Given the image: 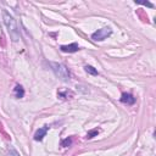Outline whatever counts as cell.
I'll list each match as a JSON object with an SVG mask.
<instances>
[{
    "label": "cell",
    "mask_w": 156,
    "mask_h": 156,
    "mask_svg": "<svg viewBox=\"0 0 156 156\" xmlns=\"http://www.w3.org/2000/svg\"><path fill=\"white\" fill-rule=\"evenodd\" d=\"M48 129H49L48 126H44L43 128H39L38 131L36 132V134H34V140H36V141H42L43 139H44V137L46 136Z\"/></svg>",
    "instance_id": "4"
},
{
    "label": "cell",
    "mask_w": 156,
    "mask_h": 156,
    "mask_svg": "<svg viewBox=\"0 0 156 156\" xmlns=\"http://www.w3.org/2000/svg\"><path fill=\"white\" fill-rule=\"evenodd\" d=\"M72 92H68V90H60L58 93V97L61 99H68V97H72Z\"/></svg>",
    "instance_id": "9"
},
{
    "label": "cell",
    "mask_w": 156,
    "mask_h": 156,
    "mask_svg": "<svg viewBox=\"0 0 156 156\" xmlns=\"http://www.w3.org/2000/svg\"><path fill=\"white\" fill-rule=\"evenodd\" d=\"M60 50L63 51V53H76V51L79 50V46H78L77 43H72L70 45H61Z\"/></svg>",
    "instance_id": "5"
},
{
    "label": "cell",
    "mask_w": 156,
    "mask_h": 156,
    "mask_svg": "<svg viewBox=\"0 0 156 156\" xmlns=\"http://www.w3.org/2000/svg\"><path fill=\"white\" fill-rule=\"evenodd\" d=\"M3 19H4V23H5V26H6L11 39L14 42L20 40L21 36H20V29H19V26H17V23H16V20L9 14L6 10H3Z\"/></svg>",
    "instance_id": "1"
},
{
    "label": "cell",
    "mask_w": 156,
    "mask_h": 156,
    "mask_svg": "<svg viewBox=\"0 0 156 156\" xmlns=\"http://www.w3.org/2000/svg\"><path fill=\"white\" fill-rule=\"evenodd\" d=\"M84 70H85L87 73H89V75H92V76H98V75H99L97 68H94L93 66H89V65L84 66Z\"/></svg>",
    "instance_id": "8"
},
{
    "label": "cell",
    "mask_w": 156,
    "mask_h": 156,
    "mask_svg": "<svg viewBox=\"0 0 156 156\" xmlns=\"http://www.w3.org/2000/svg\"><path fill=\"white\" fill-rule=\"evenodd\" d=\"M137 4H141V5H146V6H149V7H154V5L151 3L149 1H136Z\"/></svg>",
    "instance_id": "13"
},
{
    "label": "cell",
    "mask_w": 156,
    "mask_h": 156,
    "mask_svg": "<svg viewBox=\"0 0 156 156\" xmlns=\"http://www.w3.org/2000/svg\"><path fill=\"white\" fill-rule=\"evenodd\" d=\"M111 34H112V29L110 27H104L101 29H98L97 32H94L92 34V39L95 42H102L107 37H110Z\"/></svg>",
    "instance_id": "3"
},
{
    "label": "cell",
    "mask_w": 156,
    "mask_h": 156,
    "mask_svg": "<svg viewBox=\"0 0 156 156\" xmlns=\"http://www.w3.org/2000/svg\"><path fill=\"white\" fill-rule=\"evenodd\" d=\"M71 144H72V138H66V139L61 141V146H63V148H68V146H71Z\"/></svg>",
    "instance_id": "11"
},
{
    "label": "cell",
    "mask_w": 156,
    "mask_h": 156,
    "mask_svg": "<svg viewBox=\"0 0 156 156\" xmlns=\"http://www.w3.org/2000/svg\"><path fill=\"white\" fill-rule=\"evenodd\" d=\"M7 151H9V156H20L19 151H17L15 148H12V146H9Z\"/></svg>",
    "instance_id": "12"
},
{
    "label": "cell",
    "mask_w": 156,
    "mask_h": 156,
    "mask_svg": "<svg viewBox=\"0 0 156 156\" xmlns=\"http://www.w3.org/2000/svg\"><path fill=\"white\" fill-rule=\"evenodd\" d=\"M99 132H100L99 129H93V131H90V132L87 133V137H85V138H87V139H93L94 137H97V136H98Z\"/></svg>",
    "instance_id": "10"
},
{
    "label": "cell",
    "mask_w": 156,
    "mask_h": 156,
    "mask_svg": "<svg viewBox=\"0 0 156 156\" xmlns=\"http://www.w3.org/2000/svg\"><path fill=\"white\" fill-rule=\"evenodd\" d=\"M51 68H53V71L55 73V76L59 78V79H61L63 82H68L71 78V75H70V71H68V68L65 66L62 63H59V62H51Z\"/></svg>",
    "instance_id": "2"
},
{
    "label": "cell",
    "mask_w": 156,
    "mask_h": 156,
    "mask_svg": "<svg viewBox=\"0 0 156 156\" xmlns=\"http://www.w3.org/2000/svg\"><path fill=\"white\" fill-rule=\"evenodd\" d=\"M15 95H16V98H19V99L24 97V90H23V88L21 85H16L15 87Z\"/></svg>",
    "instance_id": "7"
},
{
    "label": "cell",
    "mask_w": 156,
    "mask_h": 156,
    "mask_svg": "<svg viewBox=\"0 0 156 156\" xmlns=\"http://www.w3.org/2000/svg\"><path fill=\"white\" fill-rule=\"evenodd\" d=\"M121 102L127 104V105H133V104L136 102V98L129 93H123L121 95Z\"/></svg>",
    "instance_id": "6"
}]
</instances>
